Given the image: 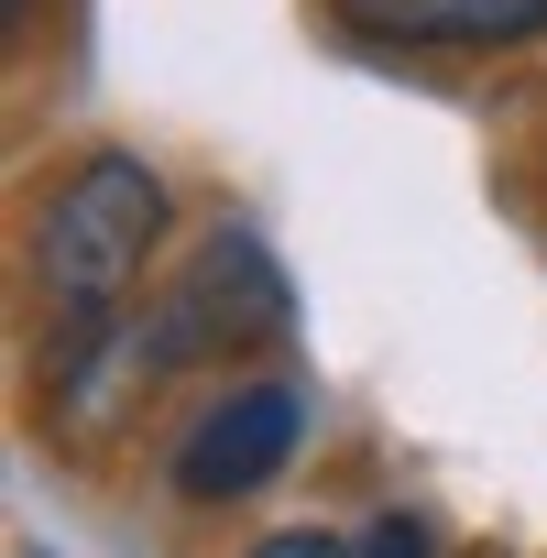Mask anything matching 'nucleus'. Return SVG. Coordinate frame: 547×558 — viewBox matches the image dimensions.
I'll return each mask as SVG.
<instances>
[{"instance_id": "f257e3e1", "label": "nucleus", "mask_w": 547, "mask_h": 558, "mask_svg": "<svg viewBox=\"0 0 547 558\" xmlns=\"http://www.w3.org/2000/svg\"><path fill=\"white\" fill-rule=\"evenodd\" d=\"M165 241H175L165 165L132 154V143H88L23 208V296H34L45 329L121 318V307H143V274L165 263Z\"/></svg>"}, {"instance_id": "f03ea898", "label": "nucleus", "mask_w": 547, "mask_h": 558, "mask_svg": "<svg viewBox=\"0 0 547 558\" xmlns=\"http://www.w3.org/2000/svg\"><path fill=\"white\" fill-rule=\"evenodd\" d=\"M143 318H154L165 373H219V362L285 351V329H296V286H285V263H274L252 230L219 219V230H197V252L143 296Z\"/></svg>"}, {"instance_id": "7ed1b4c3", "label": "nucleus", "mask_w": 547, "mask_h": 558, "mask_svg": "<svg viewBox=\"0 0 547 558\" xmlns=\"http://www.w3.org/2000/svg\"><path fill=\"white\" fill-rule=\"evenodd\" d=\"M296 449H307V395H296L285 373H230V384L165 438V482H175V504L230 514V504H252V493L285 482Z\"/></svg>"}, {"instance_id": "20e7f679", "label": "nucleus", "mask_w": 547, "mask_h": 558, "mask_svg": "<svg viewBox=\"0 0 547 558\" xmlns=\"http://www.w3.org/2000/svg\"><path fill=\"white\" fill-rule=\"evenodd\" d=\"M154 384H165V351H154V318L143 307L88 318V329H45V427L77 460H110L143 427V395Z\"/></svg>"}, {"instance_id": "39448f33", "label": "nucleus", "mask_w": 547, "mask_h": 558, "mask_svg": "<svg viewBox=\"0 0 547 558\" xmlns=\"http://www.w3.org/2000/svg\"><path fill=\"white\" fill-rule=\"evenodd\" d=\"M351 45L427 56V66H482V56H536L547 0H318Z\"/></svg>"}, {"instance_id": "423d86ee", "label": "nucleus", "mask_w": 547, "mask_h": 558, "mask_svg": "<svg viewBox=\"0 0 547 558\" xmlns=\"http://www.w3.org/2000/svg\"><path fill=\"white\" fill-rule=\"evenodd\" d=\"M351 558H438V525H427V514H405V504H394V514H373V525H362V536H351Z\"/></svg>"}, {"instance_id": "0eeeda50", "label": "nucleus", "mask_w": 547, "mask_h": 558, "mask_svg": "<svg viewBox=\"0 0 547 558\" xmlns=\"http://www.w3.org/2000/svg\"><path fill=\"white\" fill-rule=\"evenodd\" d=\"M252 558H351V536H329V525H274V536H252Z\"/></svg>"}]
</instances>
